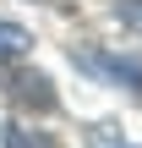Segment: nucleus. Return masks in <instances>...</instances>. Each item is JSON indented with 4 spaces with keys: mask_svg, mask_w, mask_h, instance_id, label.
I'll list each match as a JSON object with an SVG mask.
<instances>
[{
    "mask_svg": "<svg viewBox=\"0 0 142 148\" xmlns=\"http://www.w3.org/2000/svg\"><path fill=\"white\" fill-rule=\"evenodd\" d=\"M82 66L88 71H104V77H115V82H131L142 93V60H120V55H82Z\"/></svg>",
    "mask_w": 142,
    "mask_h": 148,
    "instance_id": "2",
    "label": "nucleus"
},
{
    "mask_svg": "<svg viewBox=\"0 0 142 148\" xmlns=\"http://www.w3.org/2000/svg\"><path fill=\"white\" fill-rule=\"evenodd\" d=\"M0 143H5V148H55L49 137H33V132H27V126H16V121H5V126H0Z\"/></svg>",
    "mask_w": 142,
    "mask_h": 148,
    "instance_id": "3",
    "label": "nucleus"
},
{
    "mask_svg": "<svg viewBox=\"0 0 142 148\" xmlns=\"http://www.w3.org/2000/svg\"><path fill=\"white\" fill-rule=\"evenodd\" d=\"M11 93L22 104H33V110H55V93H49V77L44 71H16L11 77Z\"/></svg>",
    "mask_w": 142,
    "mask_h": 148,
    "instance_id": "1",
    "label": "nucleus"
},
{
    "mask_svg": "<svg viewBox=\"0 0 142 148\" xmlns=\"http://www.w3.org/2000/svg\"><path fill=\"white\" fill-rule=\"evenodd\" d=\"M33 38H27V27H16V22H0V55H22Z\"/></svg>",
    "mask_w": 142,
    "mask_h": 148,
    "instance_id": "4",
    "label": "nucleus"
},
{
    "mask_svg": "<svg viewBox=\"0 0 142 148\" xmlns=\"http://www.w3.org/2000/svg\"><path fill=\"white\" fill-rule=\"evenodd\" d=\"M115 22H126V27L142 33V0H115Z\"/></svg>",
    "mask_w": 142,
    "mask_h": 148,
    "instance_id": "5",
    "label": "nucleus"
}]
</instances>
